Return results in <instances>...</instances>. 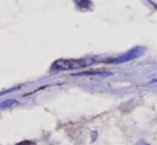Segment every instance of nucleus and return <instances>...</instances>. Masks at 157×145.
Segmentation results:
<instances>
[{"mask_svg":"<svg viewBox=\"0 0 157 145\" xmlns=\"http://www.w3.org/2000/svg\"><path fill=\"white\" fill-rule=\"evenodd\" d=\"M156 6V8H157V6Z\"/></svg>","mask_w":157,"mask_h":145,"instance_id":"423d86ee","label":"nucleus"},{"mask_svg":"<svg viewBox=\"0 0 157 145\" xmlns=\"http://www.w3.org/2000/svg\"><path fill=\"white\" fill-rule=\"evenodd\" d=\"M17 145H33V143H32V142H30V141H24V142L18 143Z\"/></svg>","mask_w":157,"mask_h":145,"instance_id":"7ed1b4c3","label":"nucleus"},{"mask_svg":"<svg viewBox=\"0 0 157 145\" xmlns=\"http://www.w3.org/2000/svg\"><path fill=\"white\" fill-rule=\"evenodd\" d=\"M143 52V49L141 47H137L135 48V49H132V51H129L127 54H125V56L121 57L120 59H117V60H113V62H125V61H128L130 60V59H134V58H137V57H139L141 54Z\"/></svg>","mask_w":157,"mask_h":145,"instance_id":"f257e3e1","label":"nucleus"},{"mask_svg":"<svg viewBox=\"0 0 157 145\" xmlns=\"http://www.w3.org/2000/svg\"><path fill=\"white\" fill-rule=\"evenodd\" d=\"M15 100L14 99H10V100H8V102H1L0 104V108H6V107H10V106H12L13 104H15Z\"/></svg>","mask_w":157,"mask_h":145,"instance_id":"f03ea898","label":"nucleus"},{"mask_svg":"<svg viewBox=\"0 0 157 145\" xmlns=\"http://www.w3.org/2000/svg\"><path fill=\"white\" fill-rule=\"evenodd\" d=\"M152 82H157V78H155V79H153V80H152Z\"/></svg>","mask_w":157,"mask_h":145,"instance_id":"39448f33","label":"nucleus"},{"mask_svg":"<svg viewBox=\"0 0 157 145\" xmlns=\"http://www.w3.org/2000/svg\"><path fill=\"white\" fill-rule=\"evenodd\" d=\"M137 145H149V144L145 143V142H139V143L137 144Z\"/></svg>","mask_w":157,"mask_h":145,"instance_id":"20e7f679","label":"nucleus"}]
</instances>
